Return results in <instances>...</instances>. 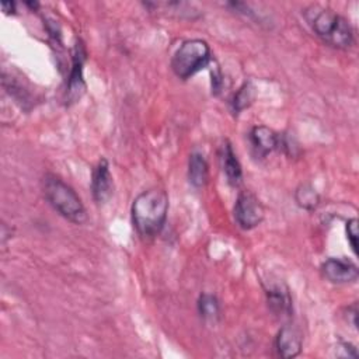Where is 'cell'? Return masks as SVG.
<instances>
[{
	"instance_id": "obj_10",
	"label": "cell",
	"mask_w": 359,
	"mask_h": 359,
	"mask_svg": "<svg viewBox=\"0 0 359 359\" xmlns=\"http://www.w3.org/2000/svg\"><path fill=\"white\" fill-rule=\"evenodd\" d=\"M250 140L259 157H265L275 149H278L279 135L275 133L268 126H254L250 132Z\"/></svg>"
},
{
	"instance_id": "obj_21",
	"label": "cell",
	"mask_w": 359,
	"mask_h": 359,
	"mask_svg": "<svg viewBox=\"0 0 359 359\" xmlns=\"http://www.w3.org/2000/svg\"><path fill=\"white\" fill-rule=\"evenodd\" d=\"M14 3L13 1H3L1 3V8L4 13H10V11H14Z\"/></svg>"
},
{
	"instance_id": "obj_18",
	"label": "cell",
	"mask_w": 359,
	"mask_h": 359,
	"mask_svg": "<svg viewBox=\"0 0 359 359\" xmlns=\"http://www.w3.org/2000/svg\"><path fill=\"white\" fill-rule=\"evenodd\" d=\"M335 355L341 358H358L356 348L349 342H339L335 348Z\"/></svg>"
},
{
	"instance_id": "obj_14",
	"label": "cell",
	"mask_w": 359,
	"mask_h": 359,
	"mask_svg": "<svg viewBox=\"0 0 359 359\" xmlns=\"http://www.w3.org/2000/svg\"><path fill=\"white\" fill-rule=\"evenodd\" d=\"M296 203L306 210H314L320 203L318 192L310 184H302L294 192Z\"/></svg>"
},
{
	"instance_id": "obj_4",
	"label": "cell",
	"mask_w": 359,
	"mask_h": 359,
	"mask_svg": "<svg viewBox=\"0 0 359 359\" xmlns=\"http://www.w3.org/2000/svg\"><path fill=\"white\" fill-rule=\"evenodd\" d=\"M210 62L209 45L202 39H188L180 45L171 59V67L177 77L185 80L194 76Z\"/></svg>"
},
{
	"instance_id": "obj_13",
	"label": "cell",
	"mask_w": 359,
	"mask_h": 359,
	"mask_svg": "<svg viewBox=\"0 0 359 359\" xmlns=\"http://www.w3.org/2000/svg\"><path fill=\"white\" fill-rule=\"evenodd\" d=\"M209 168L205 157L199 153H192L188 161V180L195 188H202L208 182Z\"/></svg>"
},
{
	"instance_id": "obj_2",
	"label": "cell",
	"mask_w": 359,
	"mask_h": 359,
	"mask_svg": "<svg viewBox=\"0 0 359 359\" xmlns=\"http://www.w3.org/2000/svg\"><path fill=\"white\" fill-rule=\"evenodd\" d=\"M304 17L314 34L327 45L338 49H348L353 45V29L349 21L335 11L311 6Z\"/></svg>"
},
{
	"instance_id": "obj_8",
	"label": "cell",
	"mask_w": 359,
	"mask_h": 359,
	"mask_svg": "<svg viewBox=\"0 0 359 359\" xmlns=\"http://www.w3.org/2000/svg\"><path fill=\"white\" fill-rule=\"evenodd\" d=\"M302 334L300 331L290 324L283 325L275 339V348L276 352L280 358L289 359V358H294L302 352Z\"/></svg>"
},
{
	"instance_id": "obj_16",
	"label": "cell",
	"mask_w": 359,
	"mask_h": 359,
	"mask_svg": "<svg viewBox=\"0 0 359 359\" xmlns=\"http://www.w3.org/2000/svg\"><path fill=\"white\" fill-rule=\"evenodd\" d=\"M252 100H254V88L250 81L244 83L233 97V111L238 114L240 111L247 108L252 102Z\"/></svg>"
},
{
	"instance_id": "obj_7",
	"label": "cell",
	"mask_w": 359,
	"mask_h": 359,
	"mask_svg": "<svg viewBox=\"0 0 359 359\" xmlns=\"http://www.w3.org/2000/svg\"><path fill=\"white\" fill-rule=\"evenodd\" d=\"M91 191L94 201L97 203H105L109 201L114 192V181L109 171L108 161L105 158L100 160V163L93 170L91 180Z\"/></svg>"
},
{
	"instance_id": "obj_17",
	"label": "cell",
	"mask_w": 359,
	"mask_h": 359,
	"mask_svg": "<svg viewBox=\"0 0 359 359\" xmlns=\"http://www.w3.org/2000/svg\"><path fill=\"white\" fill-rule=\"evenodd\" d=\"M346 237H348V241L353 250V252L356 254L358 252V220L353 217V219H349L346 222Z\"/></svg>"
},
{
	"instance_id": "obj_6",
	"label": "cell",
	"mask_w": 359,
	"mask_h": 359,
	"mask_svg": "<svg viewBox=\"0 0 359 359\" xmlns=\"http://www.w3.org/2000/svg\"><path fill=\"white\" fill-rule=\"evenodd\" d=\"M324 278L332 283H352L358 279V266L344 258H328L321 265Z\"/></svg>"
},
{
	"instance_id": "obj_1",
	"label": "cell",
	"mask_w": 359,
	"mask_h": 359,
	"mask_svg": "<svg viewBox=\"0 0 359 359\" xmlns=\"http://www.w3.org/2000/svg\"><path fill=\"white\" fill-rule=\"evenodd\" d=\"M168 212V196L163 189L150 188L132 203V222L142 237H154L163 229Z\"/></svg>"
},
{
	"instance_id": "obj_19",
	"label": "cell",
	"mask_w": 359,
	"mask_h": 359,
	"mask_svg": "<svg viewBox=\"0 0 359 359\" xmlns=\"http://www.w3.org/2000/svg\"><path fill=\"white\" fill-rule=\"evenodd\" d=\"M222 86V76L219 73V70L212 72V88L215 90V93H217L220 90Z\"/></svg>"
},
{
	"instance_id": "obj_12",
	"label": "cell",
	"mask_w": 359,
	"mask_h": 359,
	"mask_svg": "<svg viewBox=\"0 0 359 359\" xmlns=\"http://www.w3.org/2000/svg\"><path fill=\"white\" fill-rule=\"evenodd\" d=\"M220 163H222L223 172L227 178V182L231 187H238L243 180V171H241V165L237 160V156L234 154L233 147L229 142H224L222 146Z\"/></svg>"
},
{
	"instance_id": "obj_15",
	"label": "cell",
	"mask_w": 359,
	"mask_h": 359,
	"mask_svg": "<svg viewBox=\"0 0 359 359\" xmlns=\"http://www.w3.org/2000/svg\"><path fill=\"white\" fill-rule=\"evenodd\" d=\"M198 310L205 320H216L220 313L219 302L213 294L203 293L198 300Z\"/></svg>"
},
{
	"instance_id": "obj_9",
	"label": "cell",
	"mask_w": 359,
	"mask_h": 359,
	"mask_svg": "<svg viewBox=\"0 0 359 359\" xmlns=\"http://www.w3.org/2000/svg\"><path fill=\"white\" fill-rule=\"evenodd\" d=\"M86 59V52L83 45H76L73 55V67L70 72L69 83H67V98L70 101H76L84 93L86 84L83 80V63Z\"/></svg>"
},
{
	"instance_id": "obj_20",
	"label": "cell",
	"mask_w": 359,
	"mask_h": 359,
	"mask_svg": "<svg viewBox=\"0 0 359 359\" xmlns=\"http://www.w3.org/2000/svg\"><path fill=\"white\" fill-rule=\"evenodd\" d=\"M348 314L351 317L352 325L358 327V307H356V304H352L351 307H348Z\"/></svg>"
},
{
	"instance_id": "obj_11",
	"label": "cell",
	"mask_w": 359,
	"mask_h": 359,
	"mask_svg": "<svg viewBox=\"0 0 359 359\" xmlns=\"http://www.w3.org/2000/svg\"><path fill=\"white\" fill-rule=\"evenodd\" d=\"M266 302L269 310L279 318L289 317L292 314V299L287 287L282 285H273L266 289Z\"/></svg>"
},
{
	"instance_id": "obj_5",
	"label": "cell",
	"mask_w": 359,
	"mask_h": 359,
	"mask_svg": "<svg viewBox=\"0 0 359 359\" xmlns=\"http://www.w3.org/2000/svg\"><path fill=\"white\" fill-rule=\"evenodd\" d=\"M234 219L244 230L254 229L262 222L264 209L259 201L251 192H243L238 195L234 205Z\"/></svg>"
},
{
	"instance_id": "obj_3",
	"label": "cell",
	"mask_w": 359,
	"mask_h": 359,
	"mask_svg": "<svg viewBox=\"0 0 359 359\" xmlns=\"http://www.w3.org/2000/svg\"><path fill=\"white\" fill-rule=\"evenodd\" d=\"M43 194L50 206L65 219L76 224H83L87 220V213L79 195L59 177L53 174L45 175Z\"/></svg>"
}]
</instances>
